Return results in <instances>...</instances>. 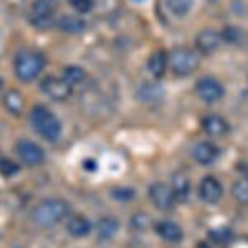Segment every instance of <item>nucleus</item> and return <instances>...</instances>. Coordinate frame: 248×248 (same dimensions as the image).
<instances>
[{"label": "nucleus", "instance_id": "1", "mask_svg": "<svg viewBox=\"0 0 248 248\" xmlns=\"http://www.w3.org/2000/svg\"><path fill=\"white\" fill-rule=\"evenodd\" d=\"M68 214H70V205L62 201V199H46V201L40 202L31 212V218L38 227L43 229H51V227L58 225L63 222Z\"/></svg>", "mask_w": 248, "mask_h": 248}, {"label": "nucleus", "instance_id": "2", "mask_svg": "<svg viewBox=\"0 0 248 248\" xmlns=\"http://www.w3.org/2000/svg\"><path fill=\"white\" fill-rule=\"evenodd\" d=\"M45 65V57L35 50H20L14 58L15 77L23 83H30L33 79H37Z\"/></svg>", "mask_w": 248, "mask_h": 248}, {"label": "nucleus", "instance_id": "3", "mask_svg": "<svg viewBox=\"0 0 248 248\" xmlns=\"http://www.w3.org/2000/svg\"><path fill=\"white\" fill-rule=\"evenodd\" d=\"M30 123L31 127L37 131V134L46 141H58L62 136V123L45 106H35L30 111Z\"/></svg>", "mask_w": 248, "mask_h": 248}, {"label": "nucleus", "instance_id": "4", "mask_svg": "<svg viewBox=\"0 0 248 248\" xmlns=\"http://www.w3.org/2000/svg\"><path fill=\"white\" fill-rule=\"evenodd\" d=\"M201 65V57L195 50L177 46L169 55V66L175 77H189Z\"/></svg>", "mask_w": 248, "mask_h": 248}, {"label": "nucleus", "instance_id": "5", "mask_svg": "<svg viewBox=\"0 0 248 248\" xmlns=\"http://www.w3.org/2000/svg\"><path fill=\"white\" fill-rule=\"evenodd\" d=\"M58 0H33L29 10V22L35 29L46 30L55 25Z\"/></svg>", "mask_w": 248, "mask_h": 248}, {"label": "nucleus", "instance_id": "6", "mask_svg": "<svg viewBox=\"0 0 248 248\" xmlns=\"http://www.w3.org/2000/svg\"><path fill=\"white\" fill-rule=\"evenodd\" d=\"M195 91H197L199 98L207 105H214V103L220 101L225 94L222 83L212 77H203L199 79L197 85H195Z\"/></svg>", "mask_w": 248, "mask_h": 248}, {"label": "nucleus", "instance_id": "7", "mask_svg": "<svg viewBox=\"0 0 248 248\" xmlns=\"http://www.w3.org/2000/svg\"><path fill=\"white\" fill-rule=\"evenodd\" d=\"M40 90L48 98L55 99V101H65V99L71 96V86L63 78H57V77L43 78L42 83H40Z\"/></svg>", "mask_w": 248, "mask_h": 248}, {"label": "nucleus", "instance_id": "8", "mask_svg": "<svg viewBox=\"0 0 248 248\" xmlns=\"http://www.w3.org/2000/svg\"><path fill=\"white\" fill-rule=\"evenodd\" d=\"M15 151H17L20 161L27 166H38L45 161V151L37 142L29 141V139H20L15 146Z\"/></svg>", "mask_w": 248, "mask_h": 248}, {"label": "nucleus", "instance_id": "9", "mask_svg": "<svg viewBox=\"0 0 248 248\" xmlns=\"http://www.w3.org/2000/svg\"><path fill=\"white\" fill-rule=\"evenodd\" d=\"M149 199L153 205L159 210H170L175 202V195L172 189L161 182H154L149 187Z\"/></svg>", "mask_w": 248, "mask_h": 248}, {"label": "nucleus", "instance_id": "10", "mask_svg": "<svg viewBox=\"0 0 248 248\" xmlns=\"http://www.w3.org/2000/svg\"><path fill=\"white\" fill-rule=\"evenodd\" d=\"M199 197L205 203H217L223 197V187L217 177L207 175L199 184Z\"/></svg>", "mask_w": 248, "mask_h": 248}, {"label": "nucleus", "instance_id": "11", "mask_svg": "<svg viewBox=\"0 0 248 248\" xmlns=\"http://www.w3.org/2000/svg\"><path fill=\"white\" fill-rule=\"evenodd\" d=\"M218 154H220L218 147L209 141L197 142L194 146V149H192V155H194V159L201 166H210V164H214L218 159Z\"/></svg>", "mask_w": 248, "mask_h": 248}, {"label": "nucleus", "instance_id": "12", "mask_svg": "<svg viewBox=\"0 0 248 248\" xmlns=\"http://www.w3.org/2000/svg\"><path fill=\"white\" fill-rule=\"evenodd\" d=\"M220 43H222V35L215 30H202L201 33L195 37V45H197V50L202 51V53L209 55L214 53V51L218 50Z\"/></svg>", "mask_w": 248, "mask_h": 248}, {"label": "nucleus", "instance_id": "13", "mask_svg": "<svg viewBox=\"0 0 248 248\" xmlns=\"http://www.w3.org/2000/svg\"><path fill=\"white\" fill-rule=\"evenodd\" d=\"M202 127L212 138H223L230 133V124L218 114H209L202 119Z\"/></svg>", "mask_w": 248, "mask_h": 248}, {"label": "nucleus", "instance_id": "14", "mask_svg": "<svg viewBox=\"0 0 248 248\" xmlns=\"http://www.w3.org/2000/svg\"><path fill=\"white\" fill-rule=\"evenodd\" d=\"M66 230L71 237L85 238L91 233L93 225H91V222L85 217V215H71L66 222Z\"/></svg>", "mask_w": 248, "mask_h": 248}, {"label": "nucleus", "instance_id": "15", "mask_svg": "<svg viewBox=\"0 0 248 248\" xmlns=\"http://www.w3.org/2000/svg\"><path fill=\"white\" fill-rule=\"evenodd\" d=\"M167 65H169V55H167L164 50L153 51L146 63L147 71H149L154 78H162L167 70Z\"/></svg>", "mask_w": 248, "mask_h": 248}, {"label": "nucleus", "instance_id": "16", "mask_svg": "<svg viewBox=\"0 0 248 248\" xmlns=\"http://www.w3.org/2000/svg\"><path fill=\"white\" fill-rule=\"evenodd\" d=\"M155 232H157L159 237L170 243L181 242L184 237L181 225H177V223L172 222V220H162V222H159L157 225H155Z\"/></svg>", "mask_w": 248, "mask_h": 248}, {"label": "nucleus", "instance_id": "17", "mask_svg": "<svg viewBox=\"0 0 248 248\" xmlns=\"http://www.w3.org/2000/svg\"><path fill=\"white\" fill-rule=\"evenodd\" d=\"M138 98L141 99L142 103H147V105H154V103H159L164 96L162 88L157 85V83H141L138 86Z\"/></svg>", "mask_w": 248, "mask_h": 248}, {"label": "nucleus", "instance_id": "18", "mask_svg": "<svg viewBox=\"0 0 248 248\" xmlns=\"http://www.w3.org/2000/svg\"><path fill=\"white\" fill-rule=\"evenodd\" d=\"M170 189L174 192L175 195V201L179 202H186L190 195V182L189 177L182 172H175L172 175V181H170Z\"/></svg>", "mask_w": 248, "mask_h": 248}, {"label": "nucleus", "instance_id": "19", "mask_svg": "<svg viewBox=\"0 0 248 248\" xmlns=\"http://www.w3.org/2000/svg\"><path fill=\"white\" fill-rule=\"evenodd\" d=\"M118 230H119V222L114 217L99 218L94 227V232L99 240H111L118 233Z\"/></svg>", "mask_w": 248, "mask_h": 248}, {"label": "nucleus", "instance_id": "20", "mask_svg": "<svg viewBox=\"0 0 248 248\" xmlns=\"http://www.w3.org/2000/svg\"><path fill=\"white\" fill-rule=\"evenodd\" d=\"M58 29L65 33L79 35L86 30V22L79 17H75V15H63L58 20Z\"/></svg>", "mask_w": 248, "mask_h": 248}, {"label": "nucleus", "instance_id": "21", "mask_svg": "<svg viewBox=\"0 0 248 248\" xmlns=\"http://www.w3.org/2000/svg\"><path fill=\"white\" fill-rule=\"evenodd\" d=\"M3 106L12 116H20L23 111V106H25L22 93L18 90H9L3 96Z\"/></svg>", "mask_w": 248, "mask_h": 248}, {"label": "nucleus", "instance_id": "22", "mask_svg": "<svg viewBox=\"0 0 248 248\" xmlns=\"http://www.w3.org/2000/svg\"><path fill=\"white\" fill-rule=\"evenodd\" d=\"M63 79H65L71 88L79 86L86 79V71L83 70L81 66H77V65L65 66V70H63Z\"/></svg>", "mask_w": 248, "mask_h": 248}, {"label": "nucleus", "instance_id": "23", "mask_svg": "<svg viewBox=\"0 0 248 248\" xmlns=\"http://www.w3.org/2000/svg\"><path fill=\"white\" fill-rule=\"evenodd\" d=\"M166 7L175 17H186L192 9V0H166Z\"/></svg>", "mask_w": 248, "mask_h": 248}, {"label": "nucleus", "instance_id": "24", "mask_svg": "<svg viewBox=\"0 0 248 248\" xmlns=\"http://www.w3.org/2000/svg\"><path fill=\"white\" fill-rule=\"evenodd\" d=\"M232 194H233L235 201L240 203H248V179H238L237 182L232 186Z\"/></svg>", "mask_w": 248, "mask_h": 248}, {"label": "nucleus", "instance_id": "25", "mask_svg": "<svg viewBox=\"0 0 248 248\" xmlns=\"http://www.w3.org/2000/svg\"><path fill=\"white\" fill-rule=\"evenodd\" d=\"M209 237L212 238V242L217 243V245H227L232 238H233V233L229 227H218V229H214L209 233Z\"/></svg>", "mask_w": 248, "mask_h": 248}, {"label": "nucleus", "instance_id": "26", "mask_svg": "<svg viewBox=\"0 0 248 248\" xmlns=\"http://www.w3.org/2000/svg\"><path fill=\"white\" fill-rule=\"evenodd\" d=\"M242 38V30L235 29V27H225L222 33V40H225L227 43H237Z\"/></svg>", "mask_w": 248, "mask_h": 248}, {"label": "nucleus", "instance_id": "27", "mask_svg": "<svg viewBox=\"0 0 248 248\" xmlns=\"http://www.w3.org/2000/svg\"><path fill=\"white\" fill-rule=\"evenodd\" d=\"M71 7L79 14H88V12L93 10L94 7V0H70Z\"/></svg>", "mask_w": 248, "mask_h": 248}, {"label": "nucleus", "instance_id": "28", "mask_svg": "<svg viewBox=\"0 0 248 248\" xmlns=\"http://www.w3.org/2000/svg\"><path fill=\"white\" fill-rule=\"evenodd\" d=\"M18 172V166L15 164L14 161H10V159L3 157L2 159V175L3 177H12V175H15Z\"/></svg>", "mask_w": 248, "mask_h": 248}, {"label": "nucleus", "instance_id": "29", "mask_svg": "<svg viewBox=\"0 0 248 248\" xmlns=\"http://www.w3.org/2000/svg\"><path fill=\"white\" fill-rule=\"evenodd\" d=\"M111 195H113L114 199H118V201H129V199H133L136 195V192L133 189H124V187H116V189L111 190Z\"/></svg>", "mask_w": 248, "mask_h": 248}, {"label": "nucleus", "instance_id": "30", "mask_svg": "<svg viewBox=\"0 0 248 248\" xmlns=\"http://www.w3.org/2000/svg\"><path fill=\"white\" fill-rule=\"evenodd\" d=\"M133 227L136 230H146V227L149 225V215H133Z\"/></svg>", "mask_w": 248, "mask_h": 248}, {"label": "nucleus", "instance_id": "31", "mask_svg": "<svg viewBox=\"0 0 248 248\" xmlns=\"http://www.w3.org/2000/svg\"><path fill=\"white\" fill-rule=\"evenodd\" d=\"M225 248H248V237H233L225 245Z\"/></svg>", "mask_w": 248, "mask_h": 248}, {"label": "nucleus", "instance_id": "32", "mask_svg": "<svg viewBox=\"0 0 248 248\" xmlns=\"http://www.w3.org/2000/svg\"><path fill=\"white\" fill-rule=\"evenodd\" d=\"M83 167L88 170H96V161H93V159H88V161H85V164H83Z\"/></svg>", "mask_w": 248, "mask_h": 248}, {"label": "nucleus", "instance_id": "33", "mask_svg": "<svg viewBox=\"0 0 248 248\" xmlns=\"http://www.w3.org/2000/svg\"><path fill=\"white\" fill-rule=\"evenodd\" d=\"M197 248H210V245H209V243H205V242H201L197 245Z\"/></svg>", "mask_w": 248, "mask_h": 248}, {"label": "nucleus", "instance_id": "34", "mask_svg": "<svg viewBox=\"0 0 248 248\" xmlns=\"http://www.w3.org/2000/svg\"><path fill=\"white\" fill-rule=\"evenodd\" d=\"M134 2H144V0H134Z\"/></svg>", "mask_w": 248, "mask_h": 248}, {"label": "nucleus", "instance_id": "35", "mask_svg": "<svg viewBox=\"0 0 248 248\" xmlns=\"http://www.w3.org/2000/svg\"><path fill=\"white\" fill-rule=\"evenodd\" d=\"M209 2H217V0H209Z\"/></svg>", "mask_w": 248, "mask_h": 248}]
</instances>
